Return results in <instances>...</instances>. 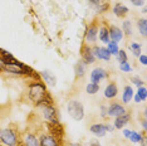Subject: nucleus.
Here are the masks:
<instances>
[{
    "instance_id": "nucleus-16",
    "label": "nucleus",
    "mask_w": 147,
    "mask_h": 146,
    "mask_svg": "<svg viewBox=\"0 0 147 146\" xmlns=\"http://www.w3.org/2000/svg\"><path fill=\"white\" fill-rule=\"evenodd\" d=\"M24 144H25V146H40V144H39V140L33 134H26L25 135Z\"/></svg>"
},
{
    "instance_id": "nucleus-18",
    "label": "nucleus",
    "mask_w": 147,
    "mask_h": 146,
    "mask_svg": "<svg viewBox=\"0 0 147 146\" xmlns=\"http://www.w3.org/2000/svg\"><path fill=\"white\" fill-rule=\"evenodd\" d=\"M113 13H115L117 16L121 18V16H125L127 13H128V9H127V6H125L123 4H119L118 3V4H116L115 8H113Z\"/></svg>"
},
{
    "instance_id": "nucleus-2",
    "label": "nucleus",
    "mask_w": 147,
    "mask_h": 146,
    "mask_svg": "<svg viewBox=\"0 0 147 146\" xmlns=\"http://www.w3.org/2000/svg\"><path fill=\"white\" fill-rule=\"evenodd\" d=\"M67 110H68V114L72 118H74L77 121H81L84 116V108H83V105L79 101H69L68 106H67Z\"/></svg>"
},
{
    "instance_id": "nucleus-19",
    "label": "nucleus",
    "mask_w": 147,
    "mask_h": 146,
    "mask_svg": "<svg viewBox=\"0 0 147 146\" xmlns=\"http://www.w3.org/2000/svg\"><path fill=\"white\" fill-rule=\"evenodd\" d=\"M132 96H133V89H132V87H129V86H126L125 91H123V96H122L123 102H125V103H128V102L132 99Z\"/></svg>"
},
{
    "instance_id": "nucleus-1",
    "label": "nucleus",
    "mask_w": 147,
    "mask_h": 146,
    "mask_svg": "<svg viewBox=\"0 0 147 146\" xmlns=\"http://www.w3.org/2000/svg\"><path fill=\"white\" fill-rule=\"evenodd\" d=\"M29 97L35 103H45L48 101V95H47L45 86L42 83L34 82L29 86Z\"/></svg>"
},
{
    "instance_id": "nucleus-23",
    "label": "nucleus",
    "mask_w": 147,
    "mask_h": 146,
    "mask_svg": "<svg viewBox=\"0 0 147 146\" xmlns=\"http://www.w3.org/2000/svg\"><path fill=\"white\" fill-rule=\"evenodd\" d=\"M107 44H108V52L111 53V55L112 54H117V53H118V45H117V43L116 42H112V41H109L108 43H107Z\"/></svg>"
},
{
    "instance_id": "nucleus-24",
    "label": "nucleus",
    "mask_w": 147,
    "mask_h": 146,
    "mask_svg": "<svg viewBox=\"0 0 147 146\" xmlns=\"http://www.w3.org/2000/svg\"><path fill=\"white\" fill-rule=\"evenodd\" d=\"M122 33H125L126 35H131L132 34V25H131V22L129 20H126L123 22V29H121Z\"/></svg>"
},
{
    "instance_id": "nucleus-34",
    "label": "nucleus",
    "mask_w": 147,
    "mask_h": 146,
    "mask_svg": "<svg viewBox=\"0 0 147 146\" xmlns=\"http://www.w3.org/2000/svg\"><path fill=\"white\" fill-rule=\"evenodd\" d=\"M4 68H5V62H4V59L0 58V72L4 71Z\"/></svg>"
},
{
    "instance_id": "nucleus-37",
    "label": "nucleus",
    "mask_w": 147,
    "mask_h": 146,
    "mask_svg": "<svg viewBox=\"0 0 147 146\" xmlns=\"http://www.w3.org/2000/svg\"><path fill=\"white\" fill-rule=\"evenodd\" d=\"M89 1H91L92 4H99V1H101V0H89Z\"/></svg>"
},
{
    "instance_id": "nucleus-7",
    "label": "nucleus",
    "mask_w": 147,
    "mask_h": 146,
    "mask_svg": "<svg viewBox=\"0 0 147 146\" xmlns=\"http://www.w3.org/2000/svg\"><path fill=\"white\" fill-rule=\"evenodd\" d=\"M81 54H82V61L84 62L86 64H91V63H94L96 57L93 55L92 49L89 48L88 45H83V47H82V51H81Z\"/></svg>"
},
{
    "instance_id": "nucleus-33",
    "label": "nucleus",
    "mask_w": 147,
    "mask_h": 146,
    "mask_svg": "<svg viewBox=\"0 0 147 146\" xmlns=\"http://www.w3.org/2000/svg\"><path fill=\"white\" fill-rule=\"evenodd\" d=\"M140 61H141V63L143 66L147 64V58H146V55H140Z\"/></svg>"
},
{
    "instance_id": "nucleus-27",
    "label": "nucleus",
    "mask_w": 147,
    "mask_h": 146,
    "mask_svg": "<svg viewBox=\"0 0 147 146\" xmlns=\"http://www.w3.org/2000/svg\"><path fill=\"white\" fill-rule=\"evenodd\" d=\"M128 139L131 140L132 142H135V144H137V142H140L142 140V136L138 134V132H136V131H131V135L128 136Z\"/></svg>"
},
{
    "instance_id": "nucleus-17",
    "label": "nucleus",
    "mask_w": 147,
    "mask_h": 146,
    "mask_svg": "<svg viewBox=\"0 0 147 146\" xmlns=\"http://www.w3.org/2000/svg\"><path fill=\"white\" fill-rule=\"evenodd\" d=\"M86 63L83 62V61H79L77 64L74 66V72H76V76L77 77H83L84 76V73H86Z\"/></svg>"
},
{
    "instance_id": "nucleus-9",
    "label": "nucleus",
    "mask_w": 147,
    "mask_h": 146,
    "mask_svg": "<svg viewBox=\"0 0 147 146\" xmlns=\"http://www.w3.org/2000/svg\"><path fill=\"white\" fill-rule=\"evenodd\" d=\"M107 114H108L109 116L118 117V116L126 114V110H125V107H123L122 105H119V103H112L111 106H109V108L107 110Z\"/></svg>"
},
{
    "instance_id": "nucleus-8",
    "label": "nucleus",
    "mask_w": 147,
    "mask_h": 146,
    "mask_svg": "<svg viewBox=\"0 0 147 146\" xmlns=\"http://www.w3.org/2000/svg\"><path fill=\"white\" fill-rule=\"evenodd\" d=\"M97 33H98V28H97L94 24L89 25L88 28H87V30H86L84 41L87 43H94L96 39H97Z\"/></svg>"
},
{
    "instance_id": "nucleus-3",
    "label": "nucleus",
    "mask_w": 147,
    "mask_h": 146,
    "mask_svg": "<svg viewBox=\"0 0 147 146\" xmlns=\"http://www.w3.org/2000/svg\"><path fill=\"white\" fill-rule=\"evenodd\" d=\"M0 141L8 146H15L18 139H16V134L13 130L4 128V130L0 131Z\"/></svg>"
},
{
    "instance_id": "nucleus-26",
    "label": "nucleus",
    "mask_w": 147,
    "mask_h": 146,
    "mask_svg": "<svg viewBox=\"0 0 147 146\" xmlns=\"http://www.w3.org/2000/svg\"><path fill=\"white\" fill-rule=\"evenodd\" d=\"M129 48L132 49L133 54H135L136 57H140V55H141V45H140L138 43H131Z\"/></svg>"
},
{
    "instance_id": "nucleus-38",
    "label": "nucleus",
    "mask_w": 147,
    "mask_h": 146,
    "mask_svg": "<svg viewBox=\"0 0 147 146\" xmlns=\"http://www.w3.org/2000/svg\"><path fill=\"white\" fill-rule=\"evenodd\" d=\"M135 101L137 102V103H138V102H141V98H140V97H138V96H137V95H136V96H135Z\"/></svg>"
},
{
    "instance_id": "nucleus-32",
    "label": "nucleus",
    "mask_w": 147,
    "mask_h": 146,
    "mask_svg": "<svg viewBox=\"0 0 147 146\" xmlns=\"http://www.w3.org/2000/svg\"><path fill=\"white\" fill-rule=\"evenodd\" d=\"M143 1H145V0H131L132 4H133V5H137V6L142 5V4H143Z\"/></svg>"
},
{
    "instance_id": "nucleus-12",
    "label": "nucleus",
    "mask_w": 147,
    "mask_h": 146,
    "mask_svg": "<svg viewBox=\"0 0 147 146\" xmlns=\"http://www.w3.org/2000/svg\"><path fill=\"white\" fill-rule=\"evenodd\" d=\"M39 144H40V146H58V141L53 136L43 135L39 140Z\"/></svg>"
},
{
    "instance_id": "nucleus-5",
    "label": "nucleus",
    "mask_w": 147,
    "mask_h": 146,
    "mask_svg": "<svg viewBox=\"0 0 147 146\" xmlns=\"http://www.w3.org/2000/svg\"><path fill=\"white\" fill-rule=\"evenodd\" d=\"M107 77H108V73L103 68H94L91 73V81L93 83H99L102 79H105Z\"/></svg>"
},
{
    "instance_id": "nucleus-31",
    "label": "nucleus",
    "mask_w": 147,
    "mask_h": 146,
    "mask_svg": "<svg viewBox=\"0 0 147 146\" xmlns=\"http://www.w3.org/2000/svg\"><path fill=\"white\" fill-rule=\"evenodd\" d=\"M132 82L136 86H138V87H142V84H143L142 79H140V78H137V77H132Z\"/></svg>"
},
{
    "instance_id": "nucleus-4",
    "label": "nucleus",
    "mask_w": 147,
    "mask_h": 146,
    "mask_svg": "<svg viewBox=\"0 0 147 146\" xmlns=\"http://www.w3.org/2000/svg\"><path fill=\"white\" fill-rule=\"evenodd\" d=\"M92 53L96 58L98 59H103V61H109L111 59V53L108 52L107 48H103V47H93L92 49Z\"/></svg>"
},
{
    "instance_id": "nucleus-36",
    "label": "nucleus",
    "mask_w": 147,
    "mask_h": 146,
    "mask_svg": "<svg viewBox=\"0 0 147 146\" xmlns=\"http://www.w3.org/2000/svg\"><path fill=\"white\" fill-rule=\"evenodd\" d=\"M123 135H125V137H128V136L131 135V131H129V130H125V131H123Z\"/></svg>"
},
{
    "instance_id": "nucleus-29",
    "label": "nucleus",
    "mask_w": 147,
    "mask_h": 146,
    "mask_svg": "<svg viewBox=\"0 0 147 146\" xmlns=\"http://www.w3.org/2000/svg\"><path fill=\"white\" fill-rule=\"evenodd\" d=\"M117 58H118V61L119 63H122V62H127V54L125 53V51H118V53H117Z\"/></svg>"
},
{
    "instance_id": "nucleus-11",
    "label": "nucleus",
    "mask_w": 147,
    "mask_h": 146,
    "mask_svg": "<svg viewBox=\"0 0 147 146\" xmlns=\"http://www.w3.org/2000/svg\"><path fill=\"white\" fill-rule=\"evenodd\" d=\"M108 33H109V39H111L112 42L117 43V42H119L123 38V33H122V30L118 28V26H111Z\"/></svg>"
},
{
    "instance_id": "nucleus-6",
    "label": "nucleus",
    "mask_w": 147,
    "mask_h": 146,
    "mask_svg": "<svg viewBox=\"0 0 147 146\" xmlns=\"http://www.w3.org/2000/svg\"><path fill=\"white\" fill-rule=\"evenodd\" d=\"M5 71L14 73V74H23L24 73L25 67L23 64H20L19 62H13V63H5Z\"/></svg>"
},
{
    "instance_id": "nucleus-15",
    "label": "nucleus",
    "mask_w": 147,
    "mask_h": 146,
    "mask_svg": "<svg viewBox=\"0 0 147 146\" xmlns=\"http://www.w3.org/2000/svg\"><path fill=\"white\" fill-rule=\"evenodd\" d=\"M117 93H118V89H117V86L115 83H109L105 89V96L107 98H115Z\"/></svg>"
},
{
    "instance_id": "nucleus-10",
    "label": "nucleus",
    "mask_w": 147,
    "mask_h": 146,
    "mask_svg": "<svg viewBox=\"0 0 147 146\" xmlns=\"http://www.w3.org/2000/svg\"><path fill=\"white\" fill-rule=\"evenodd\" d=\"M44 116L48 121L52 124H58V117H57V111L53 106H47L44 108Z\"/></svg>"
},
{
    "instance_id": "nucleus-21",
    "label": "nucleus",
    "mask_w": 147,
    "mask_h": 146,
    "mask_svg": "<svg viewBox=\"0 0 147 146\" xmlns=\"http://www.w3.org/2000/svg\"><path fill=\"white\" fill-rule=\"evenodd\" d=\"M99 39L103 42V43H108L111 39H109V33H108V29L107 28H101V30H99Z\"/></svg>"
},
{
    "instance_id": "nucleus-25",
    "label": "nucleus",
    "mask_w": 147,
    "mask_h": 146,
    "mask_svg": "<svg viewBox=\"0 0 147 146\" xmlns=\"http://www.w3.org/2000/svg\"><path fill=\"white\" fill-rule=\"evenodd\" d=\"M99 89V86L97 83H93V82H91V83H88V86H87V92H88L89 95H94L98 92Z\"/></svg>"
},
{
    "instance_id": "nucleus-22",
    "label": "nucleus",
    "mask_w": 147,
    "mask_h": 146,
    "mask_svg": "<svg viewBox=\"0 0 147 146\" xmlns=\"http://www.w3.org/2000/svg\"><path fill=\"white\" fill-rule=\"evenodd\" d=\"M42 76H43V78L45 79V82H48L51 86H54L55 84V77L52 74L51 72L44 71V72H42Z\"/></svg>"
},
{
    "instance_id": "nucleus-14",
    "label": "nucleus",
    "mask_w": 147,
    "mask_h": 146,
    "mask_svg": "<svg viewBox=\"0 0 147 146\" xmlns=\"http://www.w3.org/2000/svg\"><path fill=\"white\" fill-rule=\"evenodd\" d=\"M129 121V115L128 114H123L118 117H116V121H115V127L116 128H122L126 124H128Z\"/></svg>"
},
{
    "instance_id": "nucleus-35",
    "label": "nucleus",
    "mask_w": 147,
    "mask_h": 146,
    "mask_svg": "<svg viewBox=\"0 0 147 146\" xmlns=\"http://www.w3.org/2000/svg\"><path fill=\"white\" fill-rule=\"evenodd\" d=\"M102 116L103 117H106L107 116V108L105 107V106H102Z\"/></svg>"
},
{
    "instance_id": "nucleus-30",
    "label": "nucleus",
    "mask_w": 147,
    "mask_h": 146,
    "mask_svg": "<svg viewBox=\"0 0 147 146\" xmlns=\"http://www.w3.org/2000/svg\"><path fill=\"white\" fill-rule=\"evenodd\" d=\"M119 68H121V71H123V72H131L132 71V68H131V66L128 64V62H122L121 64H119Z\"/></svg>"
},
{
    "instance_id": "nucleus-20",
    "label": "nucleus",
    "mask_w": 147,
    "mask_h": 146,
    "mask_svg": "<svg viewBox=\"0 0 147 146\" xmlns=\"http://www.w3.org/2000/svg\"><path fill=\"white\" fill-rule=\"evenodd\" d=\"M137 26H138V30L141 33L142 36H146L147 34V22L146 19H140L138 22H137Z\"/></svg>"
},
{
    "instance_id": "nucleus-28",
    "label": "nucleus",
    "mask_w": 147,
    "mask_h": 146,
    "mask_svg": "<svg viewBox=\"0 0 147 146\" xmlns=\"http://www.w3.org/2000/svg\"><path fill=\"white\" fill-rule=\"evenodd\" d=\"M136 95L138 96L140 98H141V101H145V99H146V97H147V92H146V88H145V87H140Z\"/></svg>"
},
{
    "instance_id": "nucleus-13",
    "label": "nucleus",
    "mask_w": 147,
    "mask_h": 146,
    "mask_svg": "<svg viewBox=\"0 0 147 146\" xmlns=\"http://www.w3.org/2000/svg\"><path fill=\"white\" fill-rule=\"evenodd\" d=\"M106 126L102 125V124H94L91 126V132L92 134H94L96 136H98V137H102V136H105L106 134Z\"/></svg>"
}]
</instances>
